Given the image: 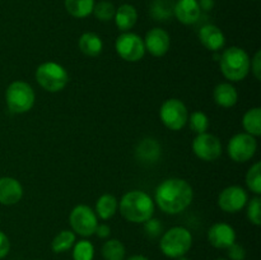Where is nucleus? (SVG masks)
Instances as JSON below:
<instances>
[{"instance_id": "1", "label": "nucleus", "mask_w": 261, "mask_h": 260, "mask_svg": "<svg viewBox=\"0 0 261 260\" xmlns=\"http://www.w3.org/2000/svg\"><path fill=\"white\" fill-rule=\"evenodd\" d=\"M194 191L190 184L184 178L171 177L163 180L155 189L154 200L162 212L178 214L191 204Z\"/></svg>"}, {"instance_id": "2", "label": "nucleus", "mask_w": 261, "mask_h": 260, "mask_svg": "<svg viewBox=\"0 0 261 260\" xmlns=\"http://www.w3.org/2000/svg\"><path fill=\"white\" fill-rule=\"evenodd\" d=\"M119 209L126 221L144 223L154 214V201L145 191L132 190L122 195Z\"/></svg>"}, {"instance_id": "3", "label": "nucleus", "mask_w": 261, "mask_h": 260, "mask_svg": "<svg viewBox=\"0 0 261 260\" xmlns=\"http://www.w3.org/2000/svg\"><path fill=\"white\" fill-rule=\"evenodd\" d=\"M250 56L244 48L231 46L219 58V66L224 78L231 82L244 81L250 73Z\"/></svg>"}, {"instance_id": "4", "label": "nucleus", "mask_w": 261, "mask_h": 260, "mask_svg": "<svg viewBox=\"0 0 261 260\" xmlns=\"http://www.w3.org/2000/svg\"><path fill=\"white\" fill-rule=\"evenodd\" d=\"M193 246V235L182 226H175L162 233L160 249L167 257L177 259L189 252Z\"/></svg>"}, {"instance_id": "5", "label": "nucleus", "mask_w": 261, "mask_h": 260, "mask_svg": "<svg viewBox=\"0 0 261 260\" xmlns=\"http://www.w3.org/2000/svg\"><path fill=\"white\" fill-rule=\"evenodd\" d=\"M36 81L45 91L56 93L63 91L69 83L66 69L55 61H46L36 69Z\"/></svg>"}, {"instance_id": "6", "label": "nucleus", "mask_w": 261, "mask_h": 260, "mask_svg": "<svg viewBox=\"0 0 261 260\" xmlns=\"http://www.w3.org/2000/svg\"><path fill=\"white\" fill-rule=\"evenodd\" d=\"M5 101L13 114H25L35 105V91L27 82H12L5 92Z\"/></svg>"}, {"instance_id": "7", "label": "nucleus", "mask_w": 261, "mask_h": 260, "mask_svg": "<svg viewBox=\"0 0 261 260\" xmlns=\"http://www.w3.org/2000/svg\"><path fill=\"white\" fill-rule=\"evenodd\" d=\"M69 222L74 233H78L82 237H89L94 235L98 224V217L91 206L79 204L71 209Z\"/></svg>"}, {"instance_id": "8", "label": "nucleus", "mask_w": 261, "mask_h": 260, "mask_svg": "<svg viewBox=\"0 0 261 260\" xmlns=\"http://www.w3.org/2000/svg\"><path fill=\"white\" fill-rule=\"evenodd\" d=\"M161 121L163 122L166 127L170 130H181L186 124L189 119L188 107L185 106L181 99L170 98L165 101L160 110Z\"/></svg>"}, {"instance_id": "9", "label": "nucleus", "mask_w": 261, "mask_h": 260, "mask_svg": "<svg viewBox=\"0 0 261 260\" xmlns=\"http://www.w3.org/2000/svg\"><path fill=\"white\" fill-rule=\"evenodd\" d=\"M257 149L256 138L247 133H239L229 139L227 153L236 163H245L251 160Z\"/></svg>"}, {"instance_id": "10", "label": "nucleus", "mask_w": 261, "mask_h": 260, "mask_svg": "<svg viewBox=\"0 0 261 260\" xmlns=\"http://www.w3.org/2000/svg\"><path fill=\"white\" fill-rule=\"evenodd\" d=\"M115 48L117 55L129 63H137L145 55L144 41L140 36L133 32H124L120 35L115 42Z\"/></svg>"}, {"instance_id": "11", "label": "nucleus", "mask_w": 261, "mask_h": 260, "mask_svg": "<svg viewBox=\"0 0 261 260\" xmlns=\"http://www.w3.org/2000/svg\"><path fill=\"white\" fill-rule=\"evenodd\" d=\"M193 150L198 158L205 162H212L222 154V143L216 135L201 133L193 140Z\"/></svg>"}, {"instance_id": "12", "label": "nucleus", "mask_w": 261, "mask_h": 260, "mask_svg": "<svg viewBox=\"0 0 261 260\" xmlns=\"http://www.w3.org/2000/svg\"><path fill=\"white\" fill-rule=\"evenodd\" d=\"M249 201V194L244 188L232 185L223 189L218 196V206L226 213H237Z\"/></svg>"}, {"instance_id": "13", "label": "nucleus", "mask_w": 261, "mask_h": 260, "mask_svg": "<svg viewBox=\"0 0 261 260\" xmlns=\"http://www.w3.org/2000/svg\"><path fill=\"white\" fill-rule=\"evenodd\" d=\"M143 41H144L145 51H148L150 55L155 56V58L166 55L170 50V35L167 33V31L162 30V28L155 27L148 31Z\"/></svg>"}, {"instance_id": "14", "label": "nucleus", "mask_w": 261, "mask_h": 260, "mask_svg": "<svg viewBox=\"0 0 261 260\" xmlns=\"http://www.w3.org/2000/svg\"><path fill=\"white\" fill-rule=\"evenodd\" d=\"M208 241L216 249H228L236 242V231L226 222H217L209 228Z\"/></svg>"}, {"instance_id": "15", "label": "nucleus", "mask_w": 261, "mask_h": 260, "mask_svg": "<svg viewBox=\"0 0 261 260\" xmlns=\"http://www.w3.org/2000/svg\"><path fill=\"white\" fill-rule=\"evenodd\" d=\"M23 186L17 178L4 176L0 177V204L14 205L22 199Z\"/></svg>"}, {"instance_id": "16", "label": "nucleus", "mask_w": 261, "mask_h": 260, "mask_svg": "<svg viewBox=\"0 0 261 260\" xmlns=\"http://www.w3.org/2000/svg\"><path fill=\"white\" fill-rule=\"evenodd\" d=\"M199 40L203 43L204 47L213 53H218L226 45L224 33L222 32L221 28L214 24H206L201 27L199 31Z\"/></svg>"}, {"instance_id": "17", "label": "nucleus", "mask_w": 261, "mask_h": 260, "mask_svg": "<svg viewBox=\"0 0 261 260\" xmlns=\"http://www.w3.org/2000/svg\"><path fill=\"white\" fill-rule=\"evenodd\" d=\"M162 154V147L154 138H144L138 143L135 155L142 163L152 165L161 158Z\"/></svg>"}, {"instance_id": "18", "label": "nucleus", "mask_w": 261, "mask_h": 260, "mask_svg": "<svg viewBox=\"0 0 261 260\" xmlns=\"http://www.w3.org/2000/svg\"><path fill=\"white\" fill-rule=\"evenodd\" d=\"M198 0H177L173 7V14L184 24H193L200 17Z\"/></svg>"}, {"instance_id": "19", "label": "nucleus", "mask_w": 261, "mask_h": 260, "mask_svg": "<svg viewBox=\"0 0 261 260\" xmlns=\"http://www.w3.org/2000/svg\"><path fill=\"white\" fill-rule=\"evenodd\" d=\"M214 102L218 105L219 107H224V109H229L233 107L239 101V93L234 86L231 83L226 82V83L217 84L216 88L213 91Z\"/></svg>"}, {"instance_id": "20", "label": "nucleus", "mask_w": 261, "mask_h": 260, "mask_svg": "<svg viewBox=\"0 0 261 260\" xmlns=\"http://www.w3.org/2000/svg\"><path fill=\"white\" fill-rule=\"evenodd\" d=\"M79 50L89 58H97L103 50V41L97 33L84 32L78 41Z\"/></svg>"}, {"instance_id": "21", "label": "nucleus", "mask_w": 261, "mask_h": 260, "mask_svg": "<svg viewBox=\"0 0 261 260\" xmlns=\"http://www.w3.org/2000/svg\"><path fill=\"white\" fill-rule=\"evenodd\" d=\"M114 19L120 31L129 32V30H132L137 23L138 12L132 4H122L115 12Z\"/></svg>"}, {"instance_id": "22", "label": "nucleus", "mask_w": 261, "mask_h": 260, "mask_svg": "<svg viewBox=\"0 0 261 260\" xmlns=\"http://www.w3.org/2000/svg\"><path fill=\"white\" fill-rule=\"evenodd\" d=\"M119 208V201L112 194H103L98 198L96 203V214L103 221L112 218Z\"/></svg>"}, {"instance_id": "23", "label": "nucleus", "mask_w": 261, "mask_h": 260, "mask_svg": "<svg viewBox=\"0 0 261 260\" xmlns=\"http://www.w3.org/2000/svg\"><path fill=\"white\" fill-rule=\"evenodd\" d=\"M242 125L246 130L247 134L252 137H260L261 135V109L260 107H252L242 117Z\"/></svg>"}, {"instance_id": "24", "label": "nucleus", "mask_w": 261, "mask_h": 260, "mask_svg": "<svg viewBox=\"0 0 261 260\" xmlns=\"http://www.w3.org/2000/svg\"><path fill=\"white\" fill-rule=\"evenodd\" d=\"M64 4L71 17L86 18L93 12L94 0H65Z\"/></svg>"}, {"instance_id": "25", "label": "nucleus", "mask_w": 261, "mask_h": 260, "mask_svg": "<svg viewBox=\"0 0 261 260\" xmlns=\"http://www.w3.org/2000/svg\"><path fill=\"white\" fill-rule=\"evenodd\" d=\"M76 242V236L73 231L70 229H63L59 232L55 237H54L53 242H51V250L55 254H61L68 250H70Z\"/></svg>"}, {"instance_id": "26", "label": "nucleus", "mask_w": 261, "mask_h": 260, "mask_svg": "<svg viewBox=\"0 0 261 260\" xmlns=\"http://www.w3.org/2000/svg\"><path fill=\"white\" fill-rule=\"evenodd\" d=\"M101 252L105 260H124L126 250L120 240L111 239L105 242Z\"/></svg>"}, {"instance_id": "27", "label": "nucleus", "mask_w": 261, "mask_h": 260, "mask_svg": "<svg viewBox=\"0 0 261 260\" xmlns=\"http://www.w3.org/2000/svg\"><path fill=\"white\" fill-rule=\"evenodd\" d=\"M246 185L249 190L260 195L261 194V162H256L249 168L246 173Z\"/></svg>"}, {"instance_id": "28", "label": "nucleus", "mask_w": 261, "mask_h": 260, "mask_svg": "<svg viewBox=\"0 0 261 260\" xmlns=\"http://www.w3.org/2000/svg\"><path fill=\"white\" fill-rule=\"evenodd\" d=\"M94 246L88 240H81L73 246V260H93Z\"/></svg>"}, {"instance_id": "29", "label": "nucleus", "mask_w": 261, "mask_h": 260, "mask_svg": "<svg viewBox=\"0 0 261 260\" xmlns=\"http://www.w3.org/2000/svg\"><path fill=\"white\" fill-rule=\"evenodd\" d=\"M188 121L190 122L191 130L195 132L196 134L206 133L209 127V117L203 111H194L188 119Z\"/></svg>"}, {"instance_id": "30", "label": "nucleus", "mask_w": 261, "mask_h": 260, "mask_svg": "<svg viewBox=\"0 0 261 260\" xmlns=\"http://www.w3.org/2000/svg\"><path fill=\"white\" fill-rule=\"evenodd\" d=\"M115 12H116V9H115L114 4L103 0V2H99L98 4H94L92 13H93L97 19L102 20V22H107V20L114 19Z\"/></svg>"}, {"instance_id": "31", "label": "nucleus", "mask_w": 261, "mask_h": 260, "mask_svg": "<svg viewBox=\"0 0 261 260\" xmlns=\"http://www.w3.org/2000/svg\"><path fill=\"white\" fill-rule=\"evenodd\" d=\"M152 17L157 20H165L172 15L173 10L171 8V5L168 4V2L166 0H155L152 5Z\"/></svg>"}, {"instance_id": "32", "label": "nucleus", "mask_w": 261, "mask_h": 260, "mask_svg": "<svg viewBox=\"0 0 261 260\" xmlns=\"http://www.w3.org/2000/svg\"><path fill=\"white\" fill-rule=\"evenodd\" d=\"M247 218L255 226L261 224V199L259 195L247 201Z\"/></svg>"}, {"instance_id": "33", "label": "nucleus", "mask_w": 261, "mask_h": 260, "mask_svg": "<svg viewBox=\"0 0 261 260\" xmlns=\"http://www.w3.org/2000/svg\"><path fill=\"white\" fill-rule=\"evenodd\" d=\"M144 232L149 239H157L162 236L163 233V224L158 218H149L144 222Z\"/></svg>"}, {"instance_id": "34", "label": "nucleus", "mask_w": 261, "mask_h": 260, "mask_svg": "<svg viewBox=\"0 0 261 260\" xmlns=\"http://www.w3.org/2000/svg\"><path fill=\"white\" fill-rule=\"evenodd\" d=\"M226 250L229 260H245V257H246V250H245V247L242 245L237 244V242L232 244Z\"/></svg>"}, {"instance_id": "35", "label": "nucleus", "mask_w": 261, "mask_h": 260, "mask_svg": "<svg viewBox=\"0 0 261 260\" xmlns=\"http://www.w3.org/2000/svg\"><path fill=\"white\" fill-rule=\"evenodd\" d=\"M250 69H251L252 74L257 81L261 79V51H256L255 56L252 58L251 63H250Z\"/></svg>"}, {"instance_id": "36", "label": "nucleus", "mask_w": 261, "mask_h": 260, "mask_svg": "<svg viewBox=\"0 0 261 260\" xmlns=\"http://www.w3.org/2000/svg\"><path fill=\"white\" fill-rule=\"evenodd\" d=\"M10 251V241L7 235L0 231V259H4Z\"/></svg>"}, {"instance_id": "37", "label": "nucleus", "mask_w": 261, "mask_h": 260, "mask_svg": "<svg viewBox=\"0 0 261 260\" xmlns=\"http://www.w3.org/2000/svg\"><path fill=\"white\" fill-rule=\"evenodd\" d=\"M94 233L99 237V239H107V237L111 235V228H110L109 224L102 223V224H97V228L94 231Z\"/></svg>"}, {"instance_id": "38", "label": "nucleus", "mask_w": 261, "mask_h": 260, "mask_svg": "<svg viewBox=\"0 0 261 260\" xmlns=\"http://www.w3.org/2000/svg\"><path fill=\"white\" fill-rule=\"evenodd\" d=\"M199 3V7H200V9H204V10H211L212 8L214 7V2L213 0H200Z\"/></svg>"}, {"instance_id": "39", "label": "nucleus", "mask_w": 261, "mask_h": 260, "mask_svg": "<svg viewBox=\"0 0 261 260\" xmlns=\"http://www.w3.org/2000/svg\"><path fill=\"white\" fill-rule=\"evenodd\" d=\"M127 260H149L148 257H145L144 255H133Z\"/></svg>"}, {"instance_id": "40", "label": "nucleus", "mask_w": 261, "mask_h": 260, "mask_svg": "<svg viewBox=\"0 0 261 260\" xmlns=\"http://www.w3.org/2000/svg\"><path fill=\"white\" fill-rule=\"evenodd\" d=\"M176 260H190V259H188V257L185 256V255H184V256H180V257H177V259Z\"/></svg>"}, {"instance_id": "41", "label": "nucleus", "mask_w": 261, "mask_h": 260, "mask_svg": "<svg viewBox=\"0 0 261 260\" xmlns=\"http://www.w3.org/2000/svg\"><path fill=\"white\" fill-rule=\"evenodd\" d=\"M216 260H228V259H224V257H218V259H216Z\"/></svg>"}]
</instances>
